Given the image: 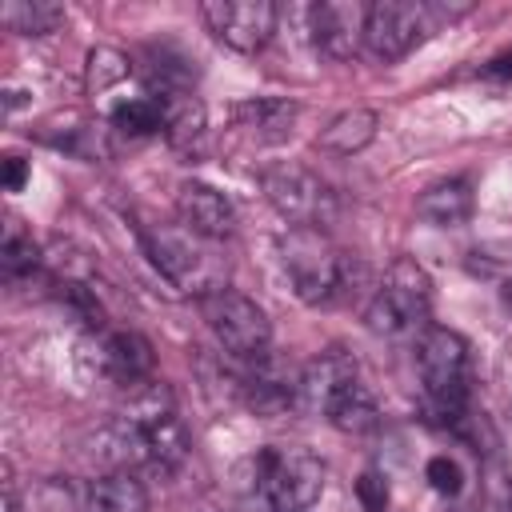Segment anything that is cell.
Masks as SVG:
<instances>
[{"instance_id": "cell-21", "label": "cell", "mask_w": 512, "mask_h": 512, "mask_svg": "<svg viewBox=\"0 0 512 512\" xmlns=\"http://www.w3.org/2000/svg\"><path fill=\"white\" fill-rule=\"evenodd\" d=\"M0 16H4L8 32H20V36H48L64 24V8L52 0H12V4H4Z\"/></svg>"}, {"instance_id": "cell-26", "label": "cell", "mask_w": 512, "mask_h": 512, "mask_svg": "<svg viewBox=\"0 0 512 512\" xmlns=\"http://www.w3.org/2000/svg\"><path fill=\"white\" fill-rule=\"evenodd\" d=\"M356 500L364 504V512H388V480L368 468V472L356 480Z\"/></svg>"}, {"instance_id": "cell-25", "label": "cell", "mask_w": 512, "mask_h": 512, "mask_svg": "<svg viewBox=\"0 0 512 512\" xmlns=\"http://www.w3.org/2000/svg\"><path fill=\"white\" fill-rule=\"evenodd\" d=\"M424 480H428V488L440 492V496H456V492L464 488V472H460V464H456L448 452H440V456H432V460L424 464Z\"/></svg>"}, {"instance_id": "cell-29", "label": "cell", "mask_w": 512, "mask_h": 512, "mask_svg": "<svg viewBox=\"0 0 512 512\" xmlns=\"http://www.w3.org/2000/svg\"><path fill=\"white\" fill-rule=\"evenodd\" d=\"M248 512H272V508H268V500H264V496H256V504H252Z\"/></svg>"}, {"instance_id": "cell-22", "label": "cell", "mask_w": 512, "mask_h": 512, "mask_svg": "<svg viewBox=\"0 0 512 512\" xmlns=\"http://www.w3.org/2000/svg\"><path fill=\"white\" fill-rule=\"evenodd\" d=\"M108 120L124 136H152V132H164V104L156 96H128L112 104Z\"/></svg>"}, {"instance_id": "cell-1", "label": "cell", "mask_w": 512, "mask_h": 512, "mask_svg": "<svg viewBox=\"0 0 512 512\" xmlns=\"http://www.w3.org/2000/svg\"><path fill=\"white\" fill-rule=\"evenodd\" d=\"M280 260L292 280V292L304 304H332L356 292V280L364 276V264L348 252H340L320 228H288L280 240Z\"/></svg>"}, {"instance_id": "cell-10", "label": "cell", "mask_w": 512, "mask_h": 512, "mask_svg": "<svg viewBox=\"0 0 512 512\" xmlns=\"http://www.w3.org/2000/svg\"><path fill=\"white\" fill-rule=\"evenodd\" d=\"M200 16L216 40H224L236 52H260L272 32L280 8L272 0H208L200 4Z\"/></svg>"}, {"instance_id": "cell-6", "label": "cell", "mask_w": 512, "mask_h": 512, "mask_svg": "<svg viewBox=\"0 0 512 512\" xmlns=\"http://www.w3.org/2000/svg\"><path fill=\"white\" fill-rule=\"evenodd\" d=\"M256 496L272 512H308L324 492V460L304 444H268L252 460Z\"/></svg>"}, {"instance_id": "cell-4", "label": "cell", "mask_w": 512, "mask_h": 512, "mask_svg": "<svg viewBox=\"0 0 512 512\" xmlns=\"http://www.w3.org/2000/svg\"><path fill=\"white\" fill-rule=\"evenodd\" d=\"M432 284L416 260H396L384 284L372 292L364 320L384 340H420L432 324Z\"/></svg>"}, {"instance_id": "cell-19", "label": "cell", "mask_w": 512, "mask_h": 512, "mask_svg": "<svg viewBox=\"0 0 512 512\" xmlns=\"http://www.w3.org/2000/svg\"><path fill=\"white\" fill-rule=\"evenodd\" d=\"M156 100L164 104V136H168V144L172 148H192L204 136V124H208L200 96L172 92V96H156Z\"/></svg>"}, {"instance_id": "cell-2", "label": "cell", "mask_w": 512, "mask_h": 512, "mask_svg": "<svg viewBox=\"0 0 512 512\" xmlns=\"http://www.w3.org/2000/svg\"><path fill=\"white\" fill-rule=\"evenodd\" d=\"M140 240H144L148 260L160 268V276L172 288L196 300L228 288V260L220 256V244L188 232L184 224H152L140 232Z\"/></svg>"}, {"instance_id": "cell-28", "label": "cell", "mask_w": 512, "mask_h": 512, "mask_svg": "<svg viewBox=\"0 0 512 512\" xmlns=\"http://www.w3.org/2000/svg\"><path fill=\"white\" fill-rule=\"evenodd\" d=\"M32 176V164L24 156H4V192H20Z\"/></svg>"}, {"instance_id": "cell-7", "label": "cell", "mask_w": 512, "mask_h": 512, "mask_svg": "<svg viewBox=\"0 0 512 512\" xmlns=\"http://www.w3.org/2000/svg\"><path fill=\"white\" fill-rule=\"evenodd\" d=\"M268 204L292 228H328L336 220V192L304 164H272L260 176Z\"/></svg>"}, {"instance_id": "cell-17", "label": "cell", "mask_w": 512, "mask_h": 512, "mask_svg": "<svg viewBox=\"0 0 512 512\" xmlns=\"http://www.w3.org/2000/svg\"><path fill=\"white\" fill-rule=\"evenodd\" d=\"M376 128H380V116L372 108H348L340 116H332L320 136H316V148L332 152V156H352L360 148H368L376 140Z\"/></svg>"}, {"instance_id": "cell-15", "label": "cell", "mask_w": 512, "mask_h": 512, "mask_svg": "<svg viewBox=\"0 0 512 512\" xmlns=\"http://www.w3.org/2000/svg\"><path fill=\"white\" fill-rule=\"evenodd\" d=\"M472 208H476V200H472V184L468 180H436L416 200V216L428 220V224H436V228H460V224H468L472 220Z\"/></svg>"}, {"instance_id": "cell-5", "label": "cell", "mask_w": 512, "mask_h": 512, "mask_svg": "<svg viewBox=\"0 0 512 512\" xmlns=\"http://www.w3.org/2000/svg\"><path fill=\"white\" fill-rule=\"evenodd\" d=\"M468 4H432V0H376L368 4V24H364V48L392 64L408 56L428 32H436L444 20L452 24L464 16Z\"/></svg>"}, {"instance_id": "cell-16", "label": "cell", "mask_w": 512, "mask_h": 512, "mask_svg": "<svg viewBox=\"0 0 512 512\" xmlns=\"http://www.w3.org/2000/svg\"><path fill=\"white\" fill-rule=\"evenodd\" d=\"M232 116L256 140H284L292 132L300 108L292 100H284V96H252V100H240L232 108Z\"/></svg>"}, {"instance_id": "cell-14", "label": "cell", "mask_w": 512, "mask_h": 512, "mask_svg": "<svg viewBox=\"0 0 512 512\" xmlns=\"http://www.w3.org/2000/svg\"><path fill=\"white\" fill-rule=\"evenodd\" d=\"M176 216H180V224H184L188 232H196V236H204V240H212V244L228 240V236H232V224H236L228 196L216 192V188L204 184V180H184V184L176 188Z\"/></svg>"}, {"instance_id": "cell-9", "label": "cell", "mask_w": 512, "mask_h": 512, "mask_svg": "<svg viewBox=\"0 0 512 512\" xmlns=\"http://www.w3.org/2000/svg\"><path fill=\"white\" fill-rule=\"evenodd\" d=\"M80 364L88 376L128 392L152 376V344L140 332L100 328V332H88V340L80 344Z\"/></svg>"}, {"instance_id": "cell-12", "label": "cell", "mask_w": 512, "mask_h": 512, "mask_svg": "<svg viewBox=\"0 0 512 512\" xmlns=\"http://www.w3.org/2000/svg\"><path fill=\"white\" fill-rule=\"evenodd\" d=\"M296 388H300V372H292L284 360H276L272 352L248 360V372L236 376V392L248 400L252 412L260 416H276L296 408Z\"/></svg>"}, {"instance_id": "cell-11", "label": "cell", "mask_w": 512, "mask_h": 512, "mask_svg": "<svg viewBox=\"0 0 512 512\" xmlns=\"http://www.w3.org/2000/svg\"><path fill=\"white\" fill-rule=\"evenodd\" d=\"M312 44L332 56V60H348L356 56V48L364 44V24H368V4L356 0H328V4H312L304 8Z\"/></svg>"}, {"instance_id": "cell-18", "label": "cell", "mask_w": 512, "mask_h": 512, "mask_svg": "<svg viewBox=\"0 0 512 512\" xmlns=\"http://www.w3.org/2000/svg\"><path fill=\"white\" fill-rule=\"evenodd\" d=\"M80 512H148V492L132 472H104L88 488Z\"/></svg>"}, {"instance_id": "cell-13", "label": "cell", "mask_w": 512, "mask_h": 512, "mask_svg": "<svg viewBox=\"0 0 512 512\" xmlns=\"http://www.w3.org/2000/svg\"><path fill=\"white\" fill-rule=\"evenodd\" d=\"M348 384H356V360H352L344 348H328V352H320L316 360H308V364L300 368L296 408L308 412V416H324L328 404H332Z\"/></svg>"}, {"instance_id": "cell-27", "label": "cell", "mask_w": 512, "mask_h": 512, "mask_svg": "<svg viewBox=\"0 0 512 512\" xmlns=\"http://www.w3.org/2000/svg\"><path fill=\"white\" fill-rule=\"evenodd\" d=\"M24 508H28V512H68V488H60L56 480H44V484L28 496Z\"/></svg>"}, {"instance_id": "cell-20", "label": "cell", "mask_w": 512, "mask_h": 512, "mask_svg": "<svg viewBox=\"0 0 512 512\" xmlns=\"http://www.w3.org/2000/svg\"><path fill=\"white\" fill-rule=\"evenodd\" d=\"M328 420H332V428H340V432H348V436H364V432H372L376 424H380V408H376V396L356 380V384H348L332 404H328V412H324Z\"/></svg>"}, {"instance_id": "cell-8", "label": "cell", "mask_w": 512, "mask_h": 512, "mask_svg": "<svg viewBox=\"0 0 512 512\" xmlns=\"http://www.w3.org/2000/svg\"><path fill=\"white\" fill-rule=\"evenodd\" d=\"M200 316L212 328L216 344L236 360H256L272 344V324H268L264 308L244 292L220 288V292L204 296L200 300Z\"/></svg>"}, {"instance_id": "cell-24", "label": "cell", "mask_w": 512, "mask_h": 512, "mask_svg": "<svg viewBox=\"0 0 512 512\" xmlns=\"http://www.w3.org/2000/svg\"><path fill=\"white\" fill-rule=\"evenodd\" d=\"M36 264H40V248H36V240L12 220V224L4 228V244H0V272H4V280L32 276Z\"/></svg>"}, {"instance_id": "cell-3", "label": "cell", "mask_w": 512, "mask_h": 512, "mask_svg": "<svg viewBox=\"0 0 512 512\" xmlns=\"http://www.w3.org/2000/svg\"><path fill=\"white\" fill-rule=\"evenodd\" d=\"M416 368L428 408L444 416V424H460L468 416V384H472V360L464 336L432 324L416 340Z\"/></svg>"}, {"instance_id": "cell-23", "label": "cell", "mask_w": 512, "mask_h": 512, "mask_svg": "<svg viewBox=\"0 0 512 512\" xmlns=\"http://www.w3.org/2000/svg\"><path fill=\"white\" fill-rule=\"evenodd\" d=\"M128 72H132V60L120 48H92L88 64H84V88H88V96H100V92L116 88Z\"/></svg>"}]
</instances>
